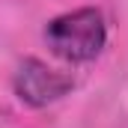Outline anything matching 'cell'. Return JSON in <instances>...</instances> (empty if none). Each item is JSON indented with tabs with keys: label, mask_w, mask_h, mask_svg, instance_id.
<instances>
[{
	"label": "cell",
	"mask_w": 128,
	"mask_h": 128,
	"mask_svg": "<svg viewBox=\"0 0 128 128\" xmlns=\"http://www.w3.org/2000/svg\"><path fill=\"white\" fill-rule=\"evenodd\" d=\"M45 42L66 63H90L107 45V24L96 6L63 12L45 24Z\"/></svg>",
	"instance_id": "1"
},
{
	"label": "cell",
	"mask_w": 128,
	"mask_h": 128,
	"mask_svg": "<svg viewBox=\"0 0 128 128\" xmlns=\"http://www.w3.org/2000/svg\"><path fill=\"white\" fill-rule=\"evenodd\" d=\"M12 86H15V96L27 107H48V104H54V101H60L63 96L72 92L74 78L68 72L51 68L48 63H42L36 57H27L15 68Z\"/></svg>",
	"instance_id": "2"
}]
</instances>
